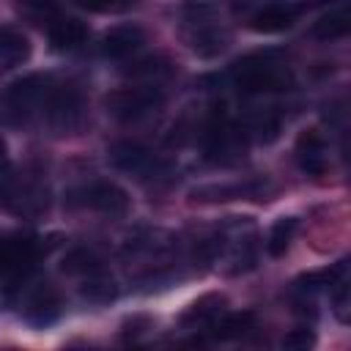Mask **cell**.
Here are the masks:
<instances>
[{
    "instance_id": "obj_6",
    "label": "cell",
    "mask_w": 351,
    "mask_h": 351,
    "mask_svg": "<svg viewBox=\"0 0 351 351\" xmlns=\"http://www.w3.org/2000/svg\"><path fill=\"white\" fill-rule=\"evenodd\" d=\"M66 206L69 208H88V211L118 217V214H126L129 195L118 184H112V181H90V184H82V186L71 189L66 195Z\"/></svg>"
},
{
    "instance_id": "obj_11",
    "label": "cell",
    "mask_w": 351,
    "mask_h": 351,
    "mask_svg": "<svg viewBox=\"0 0 351 351\" xmlns=\"http://www.w3.org/2000/svg\"><path fill=\"white\" fill-rule=\"evenodd\" d=\"M293 156H296V165H299L302 173L321 176L326 170V140H324V134L315 132V129H304L296 137Z\"/></svg>"
},
{
    "instance_id": "obj_14",
    "label": "cell",
    "mask_w": 351,
    "mask_h": 351,
    "mask_svg": "<svg viewBox=\"0 0 351 351\" xmlns=\"http://www.w3.org/2000/svg\"><path fill=\"white\" fill-rule=\"evenodd\" d=\"M225 304H228V299L222 296V293H206V296H200L197 302H192L184 313H181V326H186V329H208L222 313H225Z\"/></svg>"
},
{
    "instance_id": "obj_26",
    "label": "cell",
    "mask_w": 351,
    "mask_h": 351,
    "mask_svg": "<svg viewBox=\"0 0 351 351\" xmlns=\"http://www.w3.org/2000/svg\"><path fill=\"white\" fill-rule=\"evenodd\" d=\"M280 346L282 348H288V351H307V348H313L315 346V335H313V329H291L282 340H280Z\"/></svg>"
},
{
    "instance_id": "obj_18",
    "label": "cell",
    "mask_w": 351,
    "mask_h": 351,
    "mask_svg": "<svg viewBox=\"0 0 351 351\" xmlns=\"http://www.w3.org/2000/svg\"><path fill=\"white\" fill-rule=\"evenodd\" d=\"M30 58V41L19 30H0V69L19 66Z\"/></svg>"
},
{
    "instance_id": "obj_20",
    "label": "cell",
    "mask_w": 351,
    "mask_h": 351,
    "mask_svg": "<svg viewBox=\"0 0 351 351\" xmlns=\"http://www.w3.org/2000/svg\"><path fill=\"white\" fill-rule=\"evenodd\" d=\"M296 230H299V219H296V217H280V219L271 225L269 236H266V252L274 255V258L285 255V250L291 247Z\"/></svg>"
},
{
    "instance_id": "obj_23",
    "label": "cell",
    "mask_w": 351,
    "mask_h": 351,
    "mask_svg": "<svg viewBox=\"0 0 351 351\" xmlns=\"http://www.w3.org/2000/svg\"><path fill=\"white\" fill-rule=\"evenodd\" d=\"M80 293H82L88 302H110V299L115 296V282H112L107 274L96 271V274H90V277H82Z\"/></svg>"
},
{
    "instance_id": "obj_7",
    "label": "cell",
    "mask_w": 351,
    "mask_h": 351,
    "mask_svg": "<svg viewBox=\"0 0 351 351\" xmlns=\"http://www.w3.org/2000/svg\"><path fill=\"white\" fill-rule=\"evenodd\" d=\"M244 129H239L225 112H217L206 126V156L217 165H230L244 156Z\"/></svg>"
},
{
    "instance_id": "obj_16",
    "label": "cell",
    "mask_w": 351,
    "mask_h": 351,
    "mask_svg": "<svg viewBox=\"0 0 351 351\" xmlns=\"http://www.w3.org/2000/svg\"><path fill=\"white\" fill-rule=\"evenodd\" d=\"M47 36H49L52 49L66 52V49H77L80 44H85V38H88V27H85L80 19H71V16H55V19L47 25Z\"/></svg>"
},
{
    "instance_id": "obj_15",
    "label": "cell",
    "mask_w": 351,
    "mask_h": 351,
    "mask_svg": "<svg viewBox=\"0 0 351 351\" xmlns=\"http://www.w3.org/2000/svg\"><path fill=\"white\" fill-rule=\"evenodd\" d=\"M266 195L263 181H244V184H211L192 189V200L200 203H217V200H236V197H261Z\"/></svg>"
},
{
    "instance_id": "obj_17",
    "label": "cell",
    "mask_w": 351,
    "mask_h": 351,
    "mask_svg": "<svg viewBox=\"0 0 351 351\" xmlns=\"http://www.w3.org/2000/svg\"><path fill=\"white\" fill-rule=\"evenodd\" d=\"M255 329V313L250 310H241V313H222L211 326V337L214 340H239V337H247L250 332Z\"/></svg>"
},
{
    "instance_id": "obj_19",
    "label": "cell",
    "mask_w": 351,
    "mask_h": 351,
    "mask_svg": "<svg viewBox=\"0 0 351 351\" xmlns=\"http://www.w3.org/2000/svg\"><path fill=\"white\" fill-rule=\"evenodd\" d=\"M348 27H351V14H348V8L343 5V8H335V11L324 14V16H318V19L313 22L310 33H313L315 38H321V41H335V38H343V36L348 33Z\"/></svg>"
},
{
    "instance_id": "obj_12",
    "label": "cell",
    "mask_w": 351,
    "mask_h": 351,
    "mask_svg": "<svg viewBox=\"0 0 351 351\" xmlns=\"http://www.w3.org/2000/svg\"><path fill=\"white\" fill-rule=\"evenodd\" d=\"M60 315V296L52 285H38L25 302V321L30 326H49Z\"/></svg>"
},
{
    "instance_id": "obj_10",
    "label": "cell",
    "mask_w": 351,
    "mask_h": 351,
    "mask_svg": "<svg viewBox=\"0 0 351 351\" xmlns=\"http://www.w3.org/2000/svg\"><path fill=\"white\" fill-rule=\"evenodd\" d=\"M299 14H302V5L277 0V3H266L258 11H252L247 16V22L255 33H282L296 22Z\"/></svg>"
},
{
    "instance_id": "obj_2",
    "label": "cell",
    "mask_w": 351,
    "mask_h": 351,
    "mask_svg": "<svg viewBox=\"0 0 351 351\" xmlns=\"http://www.w3.org/2000/svg\"><path fill=\"white\" fill-rule=\"evenodd\" d=\"M230 77L241 93H274L293 85V74L277 52H255L241 58L233 66Z\"/></svg>"
},
{
    "instance_id": "obj_9",
    "label": "cell",
    "mask_w": 351,
    "mask_h": 351,
    "mask_svg": "<svg viewBox=\"0 0 351 351\" xmlns=\"http://www.w3.org/2000/svg\"><path fill=\"white\" fill-rule=\"evenodd\" d=\"M41 255V244L33 236H11L0 239V274L22 277L27 274Z\"/></svg>"
},
{
    "instance_id": "obj_28",
    "label": "cell",
    "mask_w": 351,
    "mask_h": 351,
    "mask_svg": "<svg viewBox=\"0 0 351 351\" xmlns=\"http://www.w3.org/2000/svg\"><path fill=\"white\" fill-rule=\"evenodd\" d=\"M335 288H337V291H335V313H337V318L346 324V321H348V285H346V282H337Z\"/></svg>"
},
{
    "instance_id": "obj_22",
    "label": "cell",
    "mask_w": 351,
    "mask_h": 351,
    "mask_svg": "<svg viewBox=\"0 0 351 351\" xmlns=\"http://www.w3.org/2000/svg\"><path fill=\"white\" fill-rule=\"evenodd\" d=\"M280 115H277V110L274 107H269V110H261V112H255L252 118H250V134L255 137V140H261V143H271L277 134H280Z\"/></svg>"
},
{
    "instance_id": "obj_25",
    "label": "cell",
    "mask_w": 351,
    "mask_h": 351,
    "mask_svg": "<svg viewBox=\"0 0 351 351\" xmlns=\"http://www.w3.org/2000/svg\"><path fill=\"white\" fill-rule=\"evenodd\" d=\"M167 71H170V66H167L165 58H143V60H137V63H132V66L126 69L129 77H134V80H148V82L165 77Z\"/></svg>"
},
{
    "instance_id": "obj_1",
    "label": "cell",
    "mask_w": 351,
    "mask_h": 351,
    "mask_svg": "<svg viewBox=\"0 0 351 351\" xmlns=\"http://www.w3.org/2000/svg\"><path fill=\"white\" fill-rule=\"evenodd\" d=\"M178 36L184 47L200 58H217L230 44V30L225 27L222 16L203 3H189L181 8Z\"/></svg>"
},
{
    "instance_id": "obj_3",
    "label": "cell",
    "mask_w": 351,
    "mask_h": 351,
    "mask_svg": "<svg viewBox=\"0 0 351 351\" xmlns=\"http://www.w3.org/2000/svg\"><path fill=\"white\" fill-rule=\"evenodd\" d=\"M49 80L44 74H27L22 80H14L0 90V123L3 126H22L30 121V115L44 104Z\"/></svg>"
},
{
    "instance_id": "obj_27",
    "label": "cell",
    "mask_w": 351,
    "mask_h": 351,
    "mask_svg": "<svg viewBox=\"0 0 351 351\" xmlns=\"http://www.w3.org/2000/svg\"><path fill=\"white\" fill-rule=\"evenodd\" d=\"M82 8L88 11H99V14H121V11H129L137 0H77Z\"/></svg>"
},
{
    "instance_id": "obj_29",
    "label": "cell",
    "mask_w": 351,
    "mask_h": 351,
    "mask_svg": "<svg viewBox=\"0 0 351 351\" xmlns=\"http://www.w3.org/2000/svg\"><path fill=\"white\" fill-rule=\"evenodd\" d=\"M0 173H5V143L0 140Z\"/></svg>"
},
{
    "instance_id": "obj_13",
    "label": "cell",
    "mask_w": 351,
    "mask_h": 351,
    "mask_svg": "<svg viewBox=\"0 0 351 351\" xmlns=\"http://www.w3.org/2000/svg\"><path fill=\"white\" fill-rule=\"evenodd\" d=\"M143 44H145V30L140 25H121V27H112L110 33H104L101 55L121 60V58H129L132 52H137Z\"/></svg>"
},
{
    "instance_id": "obj_21",
    "label": "cell",
    "mask_w": 351,
    "mask_h": 351,
    "mask_svg": "<svg viewBox=\"0 0 351 351\" xmlns=\"http://www.w3.org/2000/svg\"><path fill=\"white\" fill-rule=\"evenodd\" d=\"M63 271L71 274V277H90V274L101 271V261H99L96 252H90L85 247H77L63 258Z\"/></svg>"
},
{
    "instance_id": "obj_5",
    "label": "cell",
    "mask_w": 351,
    "mask_h": 351,
    "mask_svg": "<svg viewBox=\"0 0 351 351\" xmlns=\"http://www.w3.org/2000/svg\"><path fill=\"white\" fill-rule=\"evenodd\" d=\"M107 115H112L121 123H137L154 115L162 107V93L151 85L145 88H121L104 96Z\"/></svg>"
},
{
    "instance_id": "obj_4",
    "label": "cell",
    "mask_w": 351,
    "mask_h": 351,
    "mask_svg": "<svg viewBox=\"0 0 351 351\" xmlns=\"http://www.w3.org/2000/svg\"><path fill=\"white\" fill-rule=\"evenodd\" d=\"M44 115L55 134H74L85 121V99L77 85H55L47 88Z\"/></svg>"
},
{
    "instance_id": "obj_24",
    "label": "cell",
    "mask_w": 351,
    "mask_h": 351,
    "mask_svg": "<svg viewBox=\"0 0 351 351\" xmlns=\"http://www.w3.org/2000/svg\"><path fill=\"white\" fill-rule=\"evenodd\" d=\"M16 8L22 11V16H27L36 25H41V22L49 25L55 16H60L55 0H16Z\"/></svg>"
},
{
    "instance_id": "obj_8",
    "label": "cell",
    "mask_w": 351,
    "mask_h": 351,
    "mask_svg": "<svg viewBox=\"0 0 351 351\" xmlns=\"http://www.w3.org/2000/svg\"><path fill=\"white\" fill-rule=\"evenodd\" d=\"M110 162H112V167H118V170H123V173H132V176H137V178L162 176L165 167H167L154 151H148V148L140 145V143H129V140L115 143V145L110 148Z\"/></svg>"
}]
</instances>
